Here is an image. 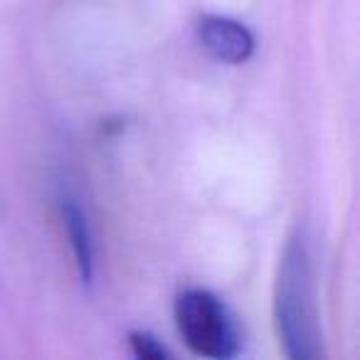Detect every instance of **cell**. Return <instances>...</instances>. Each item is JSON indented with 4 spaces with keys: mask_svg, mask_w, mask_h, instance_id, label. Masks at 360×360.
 I'll return each instance as SVG.
<instances>
[{
    "mask_svg": "<svg viewBox=\"0 0 360 360\" xmlns=\"http://www.w3.org/2000/svg\"><path fill=\"white\" fill-rule=\"evenodd\" d=\"M198 37L202 47L225 65H245L255 55V35L232 18L205 15L198 22Z\"/></svg>",
    "mask_w": 360,
    "mask_h": 360,
    "instance_id": "obj_3",
    "label": "cell"
},
{
    "mask_svg": "<svg viewBox=\"0 0 360 360\" xmlns=\"http://www.w3.org/2000/svg\"><path fill=\"white\" fill-rule=\"evenodd\" d=\"M274 319L286 358H321V330L314 301V271H311L309 240L301 230L289 240L284 257H281L274 289Z\"/></svg>",
    "mask_w": 360,
    "mask_h": 360,
    "instance_id": "obj_1",
    "label": "cell"
},
{
    "mask_svg": "<svg viewBox=\"0 0 360 360\" xmlns=\"http://www.w3.org/2000/svg\"><path fill=\"white\" fill-rule=\"evenodd\" d=\"M175 323L200 358L227 360L240 353V330L230 309L205 289H188L175 301Z\"/></svg>",
    "mask_w": 360,
    "mask_h": 360,
    "instance_id": "obj_2",
    "label": "cell"
},
{
    "mask_svg": "<svg viewBox=\"0 0 360 360\" xmlns=\"http://www.w3.org/2000/svg\"><path fill=\"white\" fill-rule=\"evenodd\" d=\"M131 350H134L136 358H146V360H165L170 358L168 348L160 343L155 335H150L148 330H134L129 335Z\"/></svg>",
    "mask_w": 360,
    "mask_h": 360,
    "instance_id": "obj_5",
    "label": "cell"
},
{
    "mask_svg": "<svg viewBox=\"0 0 360 360\" xmlns=\"http://www.w3.org/2000/svg\"><path fill=\"white\" fill-rule=\"evenodd\" d=\"M62 220H65L67 235H70L82 281L91 284V276H94V245H91L89 222H86L84 210L77 205V200H72V198L62 200Z\"/></svg>",
    "mask_w": 360,
    "mask_h": 360,
    "instance_id": "obj_4",
    "label": "cell"
}]
</instances>
